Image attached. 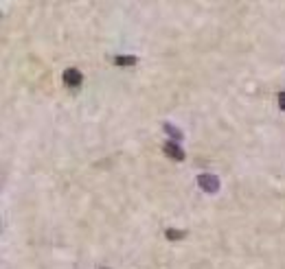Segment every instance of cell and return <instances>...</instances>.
I'll return each instance as SVG.
<instances>
[{
    "label": "cell",
    "mask_w": 285,
    "mask_h": 269,
    "mask_svg": "<svg viewBox=\"0 0 285 269\" xmlns=\"http://www.w3.org/2000/svg\"><path fill=\"white\" fill-rule=\"evenodd\" d=\"M197 182H200V189L204 192H217L220 191V180H217L213 173H204L197 177Z\"/></svg>",
    "instance_id": "6da1fadb"
},
{
    "label": "cell",
    "mask_w": 285,
    "mask_h": 269,
    "mask_svg": "<svg viewBox=\"0 0 285 269\" xmlns=\"http://www.w3.org/2000/svg\"><path fill=\"white\" fill-rule=\"evenodd\" d=\"M62 77H64V83L70 85V88H77V85L81 83V73H79V70H75V68L64 70Z\"/></svg>",
    "instance_id": "7a4b0ae2"
},
{
    "label": "cell",
    "mask_w": 285,
    "mask_h": 269,
    "mask_svg": "<svg viewBox=\"0 0 285 269\" xmlns=\"http://www.w3.org/2000/svg\"><path fill=\"white\" fill-rule=\"evenodd\" d=\"M165 154L169 155V158L178 160V162H180V160H185V151H182V149H180V147H178L176 143H167V145H165Z\"/></svg>",
    "instance_id": "3957f363"
},
{
    "label": "cell",
    "mask_w": 285,
    "mask_h": 269,
    "mask_svg": "<svg viewBox=\"0 0 285 269\" xmlns=\"http://www.w3.org/2000/svg\"><path fill=\"white\" fill-rule=\"evenodd\" d=\"M114 64L116 66H134L136 57H132V55H119V57H114Z\"/></svg>",
    "instance_id": "277c9868"
},
{
    "label": "cell",
    "mask_w": 285,
    "mask_h": 269,
    "mask_svg": "<svg viewBox=\"0 0 285 269\" xmlns=\"http://www.w3.org/2000/svg\"><path fill=\"white\" fill-rule=\"evenodd\" d=\"M165 129H167V134H171V136H174V138H176V140H180V138H182V134H180V131H178V129H176V127H174V125L165 123Z\"/></svg>",
    "instance_id": "5b68a950"
},
{
    "label": "cell",
    "mask_w": 285,
    "mask_h": 269,
    "mask_svg": "<svg viewBox=\"0 0 285 269\" xmlns=\"http://www.w3.org/2000/svg\"><path fill=\"white\" fill-rule=\"evenodd\" d=\"M182 234H185V232H180V230H167V238H182Z\"/></svg>",
    "instance_id": "8992f818"
},
{
    "label": "cell",
    "mask_w": 285,
    "mask_h": 269,
    "mask_svg": "<svg viewBox=\"0 0 285 269\" xmlns=\"http://www.w3.org/2000/svg\"><path fill=\"white\" fill-rule=\"evenodd\" d=\"M279 108H281V110L285 112V92L279 94Z\"/></svg>",
    "instance_id": "52a82bcc"
}]
</instances>
